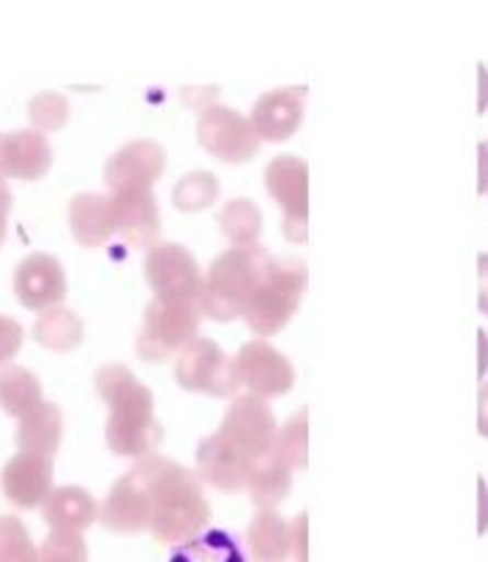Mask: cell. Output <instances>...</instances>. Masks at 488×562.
Returning <instances> with one entry per match:
<instances>
[{"label":"cell","mask_w":488,"mask_h":562,"mask_svg":"<svg viewBox=\"0 0 488 562\" xmlns=\"http://www.w3.org/2000/svg\"><path fill=\"white\" fill-rule=\"evenodd\" d=\"M0 490L18 509H39L54 490V459L43 453L20 450L3 464Z\"/></svg>","instance_id":"13"},{"label":"cell","mask_w":488,"mask_h":562,"mask_svg":"<svg viewBox=\"0 0 488 562\" xmlns=\"http://www.w3.org/2000/svg\"><path fill=\"white\" fill-rule=\"evenodd\" d=\"M306 284H309V273L300 259H273L241 315L245 324L250 326V333L259 338L281 333L292 321V315L298 313Z\"/></svg>","instance_id":"4"},{"label":"cell","mask_w":488,"mask_h":562,"mask_svg":"<svg viewBox=\"0 0 488 562\" xmlns=\"http://www.w3.org/2000/svg\"><path fill=\"white\" fill-rule=\"evenodd\" d=\"M95 394L107 403L104 441L121 459H140L155 453L163 439V428L155 419V396L127 366H102L93 378Z\"/></svg>","instance_id":"2"},{"label":"cell","mask_w":488,"mask_h":562,"mask_svg":"<svg viewBox=\"0 0 488 562\" xmlns=\"http://www.w3.org/2000/svg\"><path fill=\"white\" fill-rule=\"evenodd\" d=\"M115 237L129 248H149L160 237V211L152 189L110 192Z\"/></svg>","instance_id":"16"},{"label":"cell","mask_w":488,"mask_h":562,"mask_svg":"<svg viewBox=\"0 0 488 562\" xmlns=\"http://www.w3.org/2000/svg\"><path fill=\"white\" fill-rule=\"evenodd\" d=\"M203 310L200 304H183V301L152 299L144 310V326H140L135 349L146 363H163L178 358L183 346L200 335Z\"/></svg>","instance_id":"5"},{"label":"cell","mask_w":488,"mask_h":562,"mask_svg":"<svg viewBox=\"0 0 488 562\" xmlns=\"http://www.w3.org/2000/svg\"><path fill=\"white\" fill-rule=\"evenodd\" d=\"M216 223H219V231H223V237L230 245H256L261 237V223L264 220H261V209L253 200L236 198L223 205Z\"/></svg>","instance_id":"28"},{"label":"cell","mask_w":488,"mask_h":562,"mask_svg":"<svg viewBox=\"0 0 488 562\" xmlns=\"http://www.w3.org/2000/svg\"><path fill=\"white\" fill-rule=\"evenodd\" d=\"M477 276H480V288H477V307L483 315H488V254H480L477 259Z\"/></svg>","instance_id":"37"},{"label":"cell","mask_w":488,"mask_h":562,"mask_svg":"<svg viewBox=\"0 0 488 562\" xmlns=\"http://www.w3.org/2000/svg\"><path fill=\"white\" fill-rule=\"evenodd\" d=\"M480 194H488V140L480 144Z\"/></svg>","instance_id":"39"},{"label":"cell","mask_w":488,"mask_h":562,"mask_svg":"<svg viewBox=\"0 0 488 562\" xmlns=\"http://www.w3.org/2000/svg\"><path fill=\"white\" fill-rule=\"evenodd\" d=\"M65 434V419L63 411L54 403H37L32 411L18 419V441L20 450H29V453H43V456H57L59 445H63Z\"/></svg>","instance_id":"22"},{"label":"cell","mask_w":488,"mask_h":562,"mask_svg":"<svg viewBox=\"0 0 488 562\" xmlns=\"http://www.w3.org/2000/svg\"><path fill=\"white\" fill-rule=\"evenodd\" d=\"M39 560L26 524L14 515H0V562Z\"/></svg>","instance_id":"31"},{"label":"cell","mask_w":488,"mask_h":562,"mask_svg":"<svg viewBox=\"0 0 488 562\" xmlns=\"http://www.w3.org/2000/svg\"><path fill=\"white\" fill-rule=\"evenodd\" d=\"M68 119L70 104L59 93H43V97H34L32 104H29V122L37 133H54V130L65 127Z\"/></svg>","instance_id":"33"},{"label":"cell","mask_w":488,"mask_h":562,"mask_svg":"<svg viewBox=\"0 0 488 562\" xmlns=\"http://www.w3.org/2000/svg\"><path fill=\"white\" fill-rule=\"evenodd\" d=\"M292 560H306V543H309V515L300 512L298 518L292 520Z\"/></svg>","instance_id":"35"},{"label":"cell","mask_w":488,"mask_h":562,"mask_svg":"<svg viewBox=\"0 0 488 562\" xmlns=\"http://www.w3.org/2000/svg\"><path fill=\"white\" fill-rule=\"evenodd\" d=\"M65 293H68V276L57 256L34 250L14 268V295L32 313L57 307L65 301Z\"/></svg>","instance_id":"12"},{"label":"cell","mask_w":488,"mask_h":562,"mask_svg":"<svg viewBox=\"0 0 488 562\" xmlns=\"http://www.w3.org/2000/svg\"><path fill=\"white\" fill-rule=\"evenodd\" d=\"M43 520L48 529L84 531L99 520V504L84 486H54L43 501Z\"/></svg>","instance_id":"21"},{"label":"cell","mask_w":488,"mask_h":562,"mask_svg":"<svg viewBox=\"0 0 488 562\" xmlns=\"http://www.w3.org/2000/svg\"><path fill=\"white\" fill-rule=\"evenodd\" d=\"M99 520L115 535L149 531V490L135 467L110 486L107 498L99 506Z\"/></svg>","instance_id":"15"},{"label":"cell","mask_w":488,"mask_h":562,"mask_svg":"<svg viewBox=\"0 0 488 562\" xmlns=\"http://www.w3.org/2000/svg\"><path fill=\"white\" fill-rule=\"evenodd\" d=\"M292 473L295 470H292L290 461L279 450L270 448L253 461L245 490L250 492V498H253L256 506H279L290 495Z\"/></svg>","instance_id":"24"},{"label":"cell","mask_w":488,"mask_h":562,"mask_svg":"<svg viewBox=\"0 0 488 562\" xmlns=\"http://www.w3.org/2000/svg\"><path fill=\"white\" fill-rule=\"evenodd\" d=\"M37 554L45 562H82L88 560V543H84L82 531L52 529Z\"/></svg>","instance_id":"32"},{"label":"cell","mask_w":488,"mask_h":562,"mask_svg":"<svg viewBox=\"0 0 488 562\" xmlns=\"http://www.w3.org/2000/svg\"><path fill=\"white\" fill-rule=\"evenodd\" d=\"M219 198V180L208 169H197V172H189L178 180L174 186L172 200L180 211H203L208 205L216 203Z\"/></svg>","instance_id":"30"},{"label":"cell","mask_w":488,"mask_h":562,"mask_svg":"<svg viewBox=\"0 0 488 562\" xmlns=\"http://www.w3.org/2000/svg\"><path fill=\"white\" fill-rule=\"evenodd\" d=\"M32 335L39 346L52 351H73L84 338V324L73 310L65 304L48 307L37 315L32 326Z\"/></svg>","instance_id":"25"},{"label":"cell","mask_w":488,"mask_h":562,"mask_svg":"<svg viewBox=\"0 0 488 562\" xmlns=\"http://www.w3.org/2000/svg\"><path fill=\"white\" fill-rule=\"evenodd\" d=\"M304 88H281L273 93H264L250 113V122H253L259 138L266 144L292 138L295 130L300 127V119H304Z\"/></svg>","instance_id":"19"},{"label":"cell","mask_w":488,"mask_h":562,"mask_svg":"<svg viewBox=\"0 0 488 562\" xmlns=\"http://www.w3.org/2000/svg\"><path fill=\"white\" fill-rule=\"evenodd\" d=\"M166 169V149L155 140H129L104 164V183L110 192L152 189Z\"/></svg>","instance_id":"14"},{"label":"cell","mask_w":488,"mask_h":562,"mask_svg":"<svg viewBox=\"0 0 488 562\" xmlns=\"http://www.w3.org/2000/svg\"><path fill=\"white\" fill-rule=\"evenodd\" d=\"M480 79H483V102H480V108H486V104H488V74H486V70H480Z\"/></svg>","instance_id":"41"},{"label":"cell","mask_w":488,"mask_h":562,"mask_svg":"<svg viewBox=\"0 0 488 562\" xmlns=\"http://www.w3.org/2000/svg\"><path fill=\"white\" fill-rule=\"evenodd\" d=\"M477 430L488 439V383H483L477 394Z\"/></svg>","instance_id":"38"},{"label":"cell","mask_w":488,"mask_h":562,"mask_svg":"<svg viewBox=\"0 0 488 562\" xmlns=\"http://www.w3.org/2000/svg\"><path fill=\"white\" fill-rule=\"evenodd\" d=\"M275 256L266 248L256 245H230L228 250L216 256L211 268L203 273V293H200V310L205 318L228 324L245 315L250 295L256 293L259 281L270 270Z\"/></svg>","instance_id":"3"},{"label":"cell","mask_w":488,"mask_h":562,"mask_svg":"<svg viewBox=\"0 0 488 562\" xmlns=\"http://www.w3.org/2000/svg\"><path fill=\"white\" fill-rule=\"evenodd\" d=\"M23 340H26V333H23L20 321L0 315V366L14 360V355L23 349Z\"/></svg>","instance_id":"34"},{"label":"cell","mask_w":488,"mask_h":562,"mask_svg":"<svg viewBox=\"0 0 488 562\" xmlns=\"http://www.w3.org/2000/svg\"><path fill=\"white\" fill-rule=\"evenodd\" d=\"M174 560H208V562H239L245 560L239 537L228 529H203L194 537L178 543L172 551Z\"/></svg>","instance_id":"27"},{"label":"cell","mask_w":488,"mask_h":562,"mask_svg":"<svg viewBox=\"0 0 488 562\" xmlns=\"http://www.w3.org/2000/svg\"><path fill=\"white\" fill-rule=\"evenodd\" d=\"M146 284L152 288L155 299L200 304L203 293V270L189 248L178 243H155L144 256Z\"/></svg>","instance_id":"6"},{"label":"cell","mask_w":488,"mask_h":562,"mask_svg":"<svg viewBox=\"0 0 488 562\" xmlns=\"http://www.w3.org/2000/svg\"><path fill=\"white\" fill-rule=\"evenodd\" d=\"M264 186L281 209V225L290 243H306L309 234V167L298 155H279L264 169Z\"/></svg>","instance_id":"7"},{"label":"cell","mask_w":488,"mask_h":562,"mask_svg":"<svg viewBox=\"0 0 488 562\" xmlns=\"http://www.w3.org/2000/svg\"><path fill=\"white\" fill-rule=\"evenodd\" d=\"M197 140L211 158L223 160V164H248L261 147L259 133L253 130L248 115L236 113L234 108H225V104H208L200 113Z\"/></svg>","instance_id":"9"},{"label":"cell","mask_w":488,"mask_h":562,"mask_svg":"<svg viewBox=\"0 0 488 562\" xmlns=\"http://www.w3.org/2000/svg\"><path fill=\"white\" fill-rule=\"evenodd\" d=\"M54 164V149L37 130L0 133V180H39Z\"/></svg>","instance_id":"17"},{"label":"cell","mask_w":488,"mask_h":562,"mask_svg":"<svg viewBox=\"0 0 488 562\" xmlns=\"http://www.w3.org/2000/svg\"><path fill=\"white\" fill-rule=\"evenodd\" d=\"M37 403H43V383L37 374L12 360L0 366V411L20 419Z\"/></svg>","instance_id":"26"},{"label":"cell","mask_w":488,"mask_h":562,"mask_svg":"<svg viewBox=\"0 0 488 562\" xmlns=\"http://www.w3.org/2000/svg\"><path fill=\"white\" fill-rule=\"evenodd\" d=\"M248 554L256 562L292 560V526L281 518L275 506H259L248 526Z\"/></svg>","instance_id":"23"},{"label":"cell","mask_w":488,"mask_h":562,"mask_svg":"<svg viewBox=\"0 0 488 562\" xmlns=\"http://www.w3.org/2000/svg\"><path fill=\"white\" fill-rule=\"evenodd\" d=\"M234 366L236 378H239V389L266 396V400L286 394L295 385V369H292L290 358L261 338L248 340V344L241 346L236 351Z\"/></svg>","instance_id":"11"},{"label":"cell","mask_w":488,"mask_h":562,"mask_svg":"<svg viewBox=\"0 0 488 562\" xmlns=\"http://www.w3.org/2000/svg\"><path fill=\"white\" fill-rule=\"evenodd\" d=\"M273 448L292 464V470H306L309 464V414L298 411L279 425Z\"/></svg>","instance_id":"29"},{"label":"cell","mask_w":488,"mask_h":562,"mask_svg":"<svg viewBox=\"0 0 488 562\" xmlns=\"http://www.w3.org/2000/svg\"><path fill=\"white\" fill-rule=\"evenodd\" d=\"M12 189L7 186V180H0V245L7 239V228H9V214H12Z\"/></svg>","instance_id":"36"},{"label":"cell","mask_w":488,"mask_h":562,"mask_svg":"<svg viewBox=\"0 0 488 562\" xmlns=\"http://www.w3.org/2000/svg\"><path fill=\"white\" fill-rule=\"evenodd\" d=\"M133 467L149 490V531L158 543L178 546L208 529L211 504L197 470L158 453L140 456Z\"/></svg>","instance_id":"1"},{"label":"cell","mask_w":488,"mask_h":562,"mask_svg":"<svg viewBox=\"0 0 488 562\" xmlns=\"http://www.w3.org/2000/svg\"><path fill=\"white\" fill-rule=\"evenodd\" d=\"M174 380L180 389L208 396H236L239 394V378H236L234 358H228L214 340L194 338L178 355L174 363Z\"/></svg>","instance_id":"8"},{"label":"cell","mask_w":488,"mask_h":562,"mask_svg":"<svg viewBox=\"0 0 488 562\" xmlns=\"http://www.w3.org/2000/svg\"><path fill=\"white\" fill-rule=\"evenodd\" d=\"M253 461L234 450L219 434L200 439L197 445V473L203 484L219 492H241L248 486V475Z\"/></svg>","instance_id":"18"},{"label":"cell","mask_w":488,"mask_h":562,"mask_svg":"<svg viewBox=\"0 0 488 562\" xmlns=\"http://www.w3.org/2000/svg\"><path fill=\"white\" fill-rule=\"evenodd\" d=\"M216 434L223 436L230 448L239 450L241 456L256 461L261 453L273 448L279 422H275L273 408L266 405V396L245 391V394L234 396V403L225 411L223 425H219Z\"/></svg>","instance_id":"10"},{"label":"cell","mask_w":488,"mask_h":562,"mask_svg":"<svg viewBox=\"0 0 488 562\" xmlns=\"http://www.w3.org/2000/svg\"><path fill=\"white\" fill-rule=\"evenodd\" d=\"M488 529V486L480 481V531Z\"/></svg>","instance_id":"40"},{"label":"cell","mask_w":488,"mask_h":562,"mask_svg":"<svg viewBox=\"0 0 488 562\" xmlns=\"http://www.w3.org/2000/svg\"><path fill=\"white\" fill-rule=\"evenodd\" d=\"M70 234L82 248H102L115 237L113 198L102 192H82L68 205Z\"/></svg>","instance_id":"20"}]
</instances>
